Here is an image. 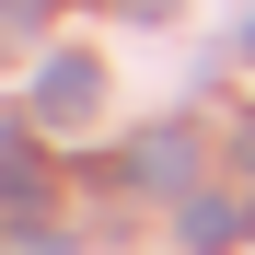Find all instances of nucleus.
Instances as JSON below:
<instances>
[{
  "mask_svg": "<svg viewBox=\"0 0 255 255\" xmlns=\"http://www.w3.org/2000/svg\"><path fill=\"white\" fill-rule=\"evenodd\" d=\"M93 105H105V70L81 58V47L35 70V116H47V128H93Z\"/></svg>",
  "mask_w": 255,
  "mask_h": 255,
  "instance_id": "obj_1",
  "label": "nucleus"
},
{
  "mask_svg": "<svg viewBox=\"0 0 255 255\" xmlns=\"http://www.w3.org/2000/svg\"><path fill=\"white\" fill-rule=\"evenodd\" d=\"M0 197L12 209H47V174H35V151H12V139H0Z\"/></svg>",
  "mask_w": 255,
  "mask_h": 255,
  "instance_id": "obj_3",
  "label": "nucleus"
},
{
  "mask_svg": "<svg viewBox=\"0 0 255 255\" xmlns=\"http://www.w3.org/2000/svg\"><path fill=\"white\" fill-rule=\"evenodd\" d=\"M186 162H197V151H186V128H151V139L128 151V174H139V186H186Z\"/></svg>",
  "mask_w": 255,
  "mask_h": 255,
  "instance_id": "obj_2",
  "label": "nucleus"
},
{
  "mask_svg": "<svg viewBox=\"0 0 255 255\" xmlns=\"http://www.w3.org/2000/svg\"><path fill=\"white\" fill-rule=\"evenodd\" d=\"M35 12H47V0H0V35H23V23H35Z\"/></svg>",
  "mask_w": 255,
  "mask_h": 255,
  "instance_id": "obj_5",
  "label": "nucleus"
},
{
  "mask_svg": "<svg viewBox=\"0 0 255 255\" xmlns=\"http://www.w3.org/2000/svg\"><path fill=\"white\" fill-rule=\"evenodd\" d=\"M244 58H255V23H244Z\"/></svg>",
  "mask_w": 255,
  "mask_h": 255,
  "instance_id": "obj_6",
  "label": "nucleus"
},
{
  "mask_svg": "<svg viewBox=\"0 0 255 255\" xmlns=\"http://www.w3.org/2000/svg\"><path fill=\"white\" fill-rule=\"evenodd\" d=\"M232 232H244V209H221V197H197V209H186V244H232Z\"/></svg>",
  "mask_w": 255,
  "mask_h": 255,
  "instance_id": "obj_4",
  "label": "nucleus"
}]
</instances>
